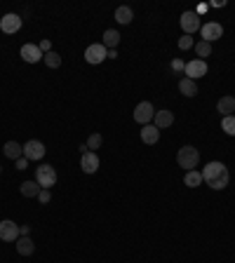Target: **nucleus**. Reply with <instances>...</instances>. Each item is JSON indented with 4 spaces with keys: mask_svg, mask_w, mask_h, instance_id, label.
<instances>
[{
    "mask_svg": "<svg viewBox=\"0 0 235 263\" xmlns=\"http://www.w3.org/2000/svg\"><path fill=\"white\" fill-rule=\"evenodd\" d=\"M221 129H224L228 137H235V116H226L221 120Z\"/></svg>",
    "mask_w": 235,
    "mask_h": 263,
    "instance_id": "26",
    "label": "nucleus"
},
{
    "mask_svg": "<svg viewBox=\"0 0 235 263\" xmlns=\"http://www.w3.org/2000/svg\"><path fill=\"white\" fill-rule=\"evenodd\" d=\"M183 183H186L188 188H198V186L203 183V172H198V169H191V172H186V176H183Z\"/></svg>",
    "mask_w": 235,
    "mask_h": 263,
    "instance_id": "20",
    "label": "nucleus"
},
{
    "mask_svg": "<svg viewBox=\"0 0 235 263\" xmlns=\"http://www.w3.org/2000/svg\"><path fill=\"white\" fill-rule=\"evenodd\" d=\"M216 111H219V113H224V117L233 116L235 113V96H221V99L216 101Z\"/></svg>",
    "mask_w": 235,
    "mask_h": 263,
    "instance_id": "16",
    "label": "nucleus"
},
{
    "mask_svg": "<svg viewBox=\"0 0 235 263\" xmlns=\"http://www.w3.org/2000/svg\"><path fill=\"white\" fill-rule=\"evenodd\" d=\"M45 155V144L38 139H31L24 144V158L26 160H43Z\"/></svg>",
    "mask_w": 235,
    "mask_h": 263,
    "instance_id": "8",
    "label": "nucleus"
},
{
    "mask_svg": "<svg viewBox=\"0 0 235 263\" xmlns=\"http://www.w3.org/2000/svg\"><path fill=\"white\" fill-rule=\"evenodd\" d=\"M153 122H155L158 129H167V127L174 125V113L172 111H158L155 117H153Z\"/></svg>",
    "mask_w": 235,
    "mask_h": 263,
    "instance_id": "15",
    "label": "nucleus"
},
{
    "mask_svg": "<svg viewBox=\"0 0 235 263\" xmlns=\"http://www.w3.org/2000/svg\"><path fill=\"white\" fill-rule=\"evenodd\" d=\"M80 169L85 174H94L96 169H99V155H96L94 150H87V153L80 155Z\"/></svg>",
    "mask_w": 235,
    "mask_h": 263,
    "instance_id": "13",
    "label": "nucleus"
},
{
    "mask_svg": "<svg viewBox=\"0 0 235 263\" xmlns=\"http://www.w3.org/2000/svg\"><path fill=\"white\" fill-rule=\"evenodd\" d=\"M17 252L22 254V256H31L35 252V244H33L31 237H19L17 240Z\"/></svg>",
    "mask_w": 235,
    "mask_h": 263,
    "instance_id": "22",
    "label": "nucleus"
},
{
    "mask_svg": "<svg viewBox=\"0 0 235 263\" xmlns=\"http://www.w3.org/2000/svg\"><path fill=\"white\" fill-rule=\"evenodd\" d=\"M101 144H104V137H101V134H89V137H87V148H89V150H99Z\"/></svg>",
    "mask_w": 235,
    "mask_h": 263,
    "instance_id": "27",
    "label": "nucleus"
},
{
    "mask_svg": "<svg viewBox=\"0 0 235 263\" xmlns=\"http://www.w3.org/2000/svg\"><path fill=\"white\" fill-rule=\"evenodd\" d=\"M200 35H203V40H205V42H209V45H212L214 40H219V38L224 35V26H221V24H216V21L203 24V29H200Z\"/></svg>",
    "mask_w": 235,
    "mask_h": 263,
    "instance_id": "7",
    "label": "nucleus"
},
{
    "mask_svg": "<svg viewBox=\"0 0 235 263\" xmlns=\"http://www.w3.org/2000/svg\"><path fill=\"white\" fill-rule=\"evenodd\" d=\"M132 19H134V14H132V7L122 5V7H118V10H116V21H118V24L127 26V24H129Z\"/></svg>",
    "mask_w": 235,
    "mask_h": 263,
    "instance_id": "23",
    "label": "nucleus"
},
{
    "mask_svg": "<svg viewBox=\"0 0 235 263\" xmlns=\"http://www.w3.org/2000/svg\"><path fill=\"white\" fill-rule=\"evenodd\" d=\"M0 240H5V242H17L19 240V226L10 219H5V221H0Z\"/></svg>",
    "mask_w": 235,
    "mask_h": 263,
    "instance_id": "9",
    "label": "nucleus"
},
{
    "mask_svg": "<svg viewBox=\"0 0 235 263\" xmlns=\"http://www.w3.org/2000/svg\"><path fill=\"white\" fill-rule=\"evenodd\" d=\"M179 24H181L183 29V35H193V33H198L200 29H203V21H200V14L198 12H183L181 19H179Z\"/></svg>",
    "mask_w": 235,
    "mask_h": 263,
    "instance_id": "3",
    "label": "nucleus"
},
{
    "mask_svg": "<svg viewBox=\"0 0 235 263\" xmlns=\"http://www.w3.org/2000/svg\"><path fill=\"white\" fill-rule=\"evenodd\" d=\"M35 181H38L40 188H52L57 183V172H54L52 165H40L35 169Z\"/></svg>",
    "mask_w": 235,
    "mask_h": 263,
    "instance_id": "4",
    "label": "nucleus"
},
{
    "mask_svg": "<svg viewBox=\"0 0 235 263\" xmlns=\"http://www.w3.org/2000/svg\"><path fill=\"white\" fill-rule=\"evenodd\" d=\"M118 42H120V33H118L116 29H108V31L104 33V42H101V45H104L106 50H116Z\"/></svg>",
    "mask_w": 235,
    "mask_h": 263,
    "instance_id": "21",
    "label": "nucleus"
},
{
    "mask_svg": "<svg viewBox=\"0 0 235 263\" xmlns=\"http://www.w3.org/2000/svg\"><path fill=\"white\" fill-rule=\"evenodd\" d=\"M108 59H118V50H108Z\"/></svg>",
    "mask_w": 235,
    "mask_h": 263,
    "instance_id": "33",
    "label": "nucleus"
},
{
    "mask_svg": "<svg viewBox=\"0 0 235 263\" xmlns=\"http://www.w3.org/2000/svg\"><path fill=\"white\" fill-rule=\"evenodd\" d=\"M193 47V35H183V38H179V50H191Z\"/></svg>",
    "mask_w": 235,
    "mask_h": 263,
    "instance_id": "28",
    "label": "nucleus"
},
{
    "mask_svg": "<svg viewBox=\"0 0 235 263\" xmlns=\"http://www.w3.org/2000/svg\"><path fill=\"white\" fill-rule=\"evenodd\" d=\"M19 54H22V59H24L26 63H38L40 59H43V52H40V47H38V45H33V42H26V45H22Z\"/></svg>",
    "mask_w": 235,
    "mask_h": 263,
    "instance_id": "12",
    "label": "nucleus"
},
{
    "mask_svg": "<svg viewBox=\"0 0 235 263\" xmlns=\"http://www.w3.org/2000/svg\"><path fill=\"white\" fill-rule=\"evenodd\" d=\"M14 167L19 169V172H24V169L29 167V160H26V158H19V160H14Z\"/></svg>",
    "mask_w": 235,
    "mask_h": 263,
    "instance_id": "32",
    "label": "nucleus"
},
{
    "mask_svg": "<svg viewBox=\"0 0 235 263\" xmlns=\"http://www.w3.org/2000/svg\"><path fill=\"white\" fill-rule=\"evenodd\" d=\"M186 78H191V80H198V78H205L207 75V61L203 59H193V61L186 63Z\"/></svg>",
    "mask_w": 235,
    "mask_h": 263,
    "instance_id": "11",
    "label": "nucleus"
},
{
    "mask_svg": "<svg viewBox=\"0 0 235 263\" xmlns=\"http://www.w3.org/2000/svg\"><path fill=\"white\" fill-rule=\"evenodd\" d=\"M24 198H38V193H40V186H38V181H24L22 186H19Z\"/></svg>",
    "mask_w": 235,
    "mask_h": 263,
    "instance_id": "19",
    "label": "nucleus"
},
{
    "mask_svg": "<svg viewBox=\"0 0 235 263\" xmlns=\"http://www.w3.org/2000/svg\"><path fill=\"white\" fill-rule=\"evenodd\" d=\"M203 181L209 186L212 190H224L228 183H231V172L224 162H209L207 167L203 169Z\"/></svg>",
    "mask_w": 235,
    "mask_h": 263,
    "instance_id": "1",
    "label": "nucleus"
},
{
    "mask_svg": "<svg viewBox=\"0 0 235 263\" xmlns=\"http://www.w3.org/2000/svg\"><path fill=\"white\" fill-rule=\"evenodd\" d=\"M22 17H19V14H5V17H2V19H0V31L2 33H7V35H12V33H17L19 31V29H22Z\"/></svg>",
    "mask_w": 235,
    "mask_h": 263,
    "instance_id": "10",
    "label": "nucleus"
},
{
    "mask_svg": "<svg viewBox=\"0 0 235 263\" xmlns=\"http://www.w3.org/2000/svg\"><path fill=\"white\" fill-rule=\"evenodd\" d=\"M2 153H5V158L19 160V158H24V146H19L17 141H7V144L2 146Z\"/></svg>",
    "mask_w": 235,
    "mask_h": 263,
    "instance_id": "17",
    "label": "nucleus"
},
{
    "mask_svg": "<svg viewBox=\"0 0 235 263\" xmlns=\"http://www.w3.org/2000/svg\"><path fill=\"white\" fill-rule=\"evenodd\" d=\"M0 174H2V167H0Z\"/></svg>",
    "mask_w": 235,
    "mask_h": 263,
    "instance_id": "34",
    "label": "nucleus"
},
{
    "mask_svg": "<svg viewBox=\"0 0 235 263\" xmlns=\"http://www.w3.org/2000/svg\"><path fill=\"white\" fill-rule=\"evenodd\" d=\"M153 117H155V108H153L150 101H141V104H137V108H134V120H137L139 125H150Z\"/></svg>",
    "mask_w": 235,
    "mask_h": 263,
    "instance_id": "5",
    "label": "nucleus"
},
{
    "mask_svg": "<svg viewBox=\"0 0 235 263\" xmlns=\"http://www.w3.org/2000/svg\"><path fill=\"white\" fill-rule=\"evenodd\" d=\"M141 141H144L146 146H155V144L160 141V129L155 125H144L141 127Z\"/></svg>",
    "mask_w": 235,
    "mask_h": 263,
    "instance_id": "14",
    "label": "nucleus"
},
{
    "mask_svg": "<svg viewBox=\"0 0 235 263\" xmlns=\"http://www.w3.org/2000/svg\"><path fill=\"white\" fill-rule=\"evenodd\" d=\"M172 71H174V73H183V71H186V61H183V59H174V61H172Z\"/></svg>",
    "mask_w": 235,
    "mask_h": 263,
    "instance_id": "30",
    "label": "nucleus"
},
{
    "mask_svg": "<svg viewBox=\"0 0 235 263\" xmlns=\"http://www.w3.org/2000/svg\"><path fill=\"white\" fill-rule=\"evenodd\" d=\"M38 200H40V205H47V202L52 200V193H50V188H40V193H38Z\"/></svg>",
    "mask_w": 235,
    "mask_h": 263,
    "instance_id": "29",
    "label": "nucleus"
},
{
    "mask_svg": "<svg viewBox=\"0 0 235 263\" xmlns=\"http://www.w3.org/2000/svg\"><path fill=\"white\" fill-rule=\"evenodd\" d=\"M179 92H181L183 96H195L198 94V83L191 80V78H181V80H179Z\"/></svg>",
    "mask_w": 235,
    "mask_h": 263,
    "instance_id": "18",
    "label": "nucleus"
},
{
    "mask_svg": "<svg viewBox=\"0 0 235 263\" xmlns=\"http://www.w3.org/2000/svg\"><path fill=\"white\" fill-rule=\"evenodd\" d=\"M38 47H40V52H43V54L52 52V40H43L40 45H38Z\"/></svg>",
    "mask_w": 235,
    "mask_h": 263,
    "instance_id": "31",
    "label": "nucleus"
},
{
    "mask_svg": "<svg viewBox=\"0 0 235 263\" xmlns=\"http://www.w3.org/2000/svg\"><path fill=\"white\" fill-rule=\"evenodd\" d=\"M195 54H198V57H200V59L205 61V59L212 54V45H209V42H205V40L195 42Z\"/></svg>",
    "mask_w": 235,
    "mask_h": 263,
    "instance_id": "25",
    "label": "nucleus"
},
{
    "mask_svg": "<svg viewBox=\"0 0 235 263\" xmlns=\"http://www.w3.org/2000/svg\"><path fill=\"white\" fill-rule=\"evenodd\" d=\"M104 59H108V50L101 45V42H94V45H89L85 50V61L96 66V63H101Z\"/></svg>",
    "mask_w": 235,
    "mask_h": 263,
    "instance_id": "6",
    "label": "nucleus"
},
{
    "mask_svg": "<svg viewBox=\"0 0 235 263\" xmlns=\"http://www.w3.org/2000/svg\"><path fill=\"white\" fill-rule=\"evenodd\" d=\"M43 61L47 68H59V66H61V57L57 52H47V54H43Z\"/></svg>",
    "mask_w": 235,
    "mask_h": 263,
    "instance_id": "24",
    "label": "nucleus"
},
{
    "mask_svg": "<svg viewBox=\"0 0 235 263\" xmlns=\"http://www.w3.org/2000/svg\"><path fill=\"white\" fill-rule=\"evenodd\" d=\"M176 162H179V167L186 169V172H191V169L198 167V162H200V150L193 146H181L179 148V153H176Z\"/></svg>",
    "mask_w": 235,
    "mask_h": 263,
    "instance_id": "2",
    "label": "nucleus"
}]
</instances>
